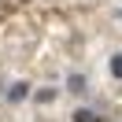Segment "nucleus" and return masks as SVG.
Listing matches in <instances>:
<instances>
[{
	"label": "nucleus",
	"mask_w": 122,
	"mask_h": 122,
	"mask_svg": "<svg viewBox=\"0 0 122 122\" xmlns=\"http://www.w3.org/2000/svg\"><path fill=\"white\" fill-rule=\"evenodd\" d=\"M74 122H100V115H96V111H85V107H78V111H74Z\"/></svg>",
	"instance_id": "nucleus-1"
},
{
	"label": "nucleus",
	"mask_w": 122,
	"mask_h": 122,
	"mask_svg": "<svg viewBox=\"0 0 122 122\" xmlns=\"http://www.w3.org/2000/svg\"><path fill=\"white\" fill-rule=\"evenodd\" d=\"M111 70H115V78H122V56H115V63H111Z\"/></svg>",
	"instance_id": "nucleus-2"
}]
</instances>
